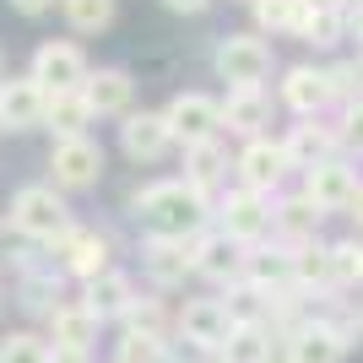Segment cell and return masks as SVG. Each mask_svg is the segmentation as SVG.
<instances>
[{"label": "cell", "mask_w": 363, "mask_h": 363, "mask_svg": "<svg viewBox=\"0 0 363 363\" xmlns=\"http://www.w3.org/2000/svg\"><path fill=\"white\" fill-rule=\"evenodd\" d=\"M49 168H55V184L60 190H87L104 174V147L87 136H60L55 152H49Z\"/></svg>", "instance_id": "3957f363"}, {"label": "cell", "mask_w": 363, "mask_h": 363, "mask_svg": "<svg viewBox=\"0 0 363 363\" xmlns=\"http://www.w3.org/2000/svg\"><path fill=\"white\" fill-rule=\"evenodd\" d=\"M168 6H174V11H201L206 0H168Z\"/></svg>", "instance_id": "60d3db41"}, {"label": "cell", "mask_w": 363, "mask_h": 363, "mask_svg": "<svg viewBox=\"0 0 363 363\" xmlns=\"http://www.w3.org/2000/svg\"><path fill=\"white\" fill-rule=\"evenodd\" d=\"M130 298H136V288H130V277H125V272H98V277H87V293H82V303L98 315V325H104V320H120Z\"/></svg>", "instance_id": "ac0fdd59"}, {"label": "cell", "mask_w": 363, "mask_h": 363, "mask_svg": "<svg viewBox=\"0 0 363 363\" xmlns=\"http://www.w3.org/2000/svg\"><path fill=\"white\" fill-rule=\"evenodd\" d=\"M55 255H60V266L71 277H82V282L108 272V239L92 233V228H65L60 239H55Z\"/></svg>", "instance_id": "8992f818"}, {"label": "cell", "mask_w": 363, "mask_h": 363, "mask_svg": "<svg viewBox=\"0 0 363 363\" xmlns=\"http://www.w3.org/2000/svg\"><path fill=\"white\" fill-rule=\"evenodd\" d=\"M49 363H92L87 347H49Z\"/></svg>", "instance_id": "8d00e7d4"}, {"label": "cell", "mask_w": 363, "mask_h": 363, "mask_svg": "<svg viewBox=\"0 0 363 363\" xmlns=\"http://www.w3.org/2000/svg\"><path fill=\"white\" fill-rule=\"evenodd\" d=\"M65 16L76 33H98L114 22V0H65Z\"/></svg>", "instance_id": "1f68e13d"}, {"label": "cell", "mask_w": 363, "mask_h": 363, "mask_svg": "<svg viewBox=\"0 0 363 363\" xmlns=\"http://www.w3.org/2000/svg\"><path fill=\"white\" fill-rule=\"evenodd\" d=\"M196 272L206 277V282H239L244 277V244L228 239L223 228L217 233H206V239H196Z\"/></svg>", "instance_id": "30bf717a"}, {"label": "cell", "mask_w": 363, "mask_h": 363, "mask_svg": "<svg viewBox=\"0 0 363 363\" xmlns=\"http://www.w3.org/2000/svg\"><path fill=\"white\" fill-rule=\"evenodd\" d=\"M282 342H288V352H293V363H342L347 358V342H342V336L331 331V325H325V320L320 315H309L298 325V331L293 336H282Z\"/></svg>", "instance_id": "7c38bea8"}, {"label": "cell", "mask_w": 363, "mask_h": 363, "mask_svg": "<svg viewBox=\"0 0 363 363\" xmlns=\"http://www.w3.org/2000/svg\"><path fill=\"white\" fill-rule=\"evenodd\" d=\"M260 363H293V352H288V342H282V336H277L272 347H266V358H260Z\"/></svg>", "instance_id": "f35d334b"}, {"label": "cell", "mask_w": 363, "mask_h": 363, "mask_svg": "<svg viewBox=\"0 0 363 363\" xmlns=\"http://www.w3.org/2000/svg\"><path fill=\"white\" fill-rule=\"evenodd\" d=\"M298 11H303V0H255V22H260V28H272V33H282V28L293 33Z\"/></svg>", "instance_id": "e575fe53"}, {"label": "cell", "mask_w": 363, "mask_h": 363, "mask_svg": "<svg viewBox=\"0 0 363 363\" xmlns=\"http://www.w3.org/2000/svg\"><path fill=\"white\" fill-rule=\"evenodd\" d=\"M163 120H168V130H174L179 141H190V147H196V141H212V136H217V125H223V104L201 98V92H179V98L168 104Z\"/></svg>", "instance_id": "5b68a950"}, {"label": "cell", "mask_w": 363, "mask_h": 363, "mask_svg": "<svg viewBox=\"0 0 363 363\" xmlns=\"http://www.w3.org/2000/svg\"><path fill=\"white\" fill-rule=\"evenodd\" d=\"M347 6H358V11H363V0H347Z\"/></svg>", "instance_id": "7bdbcfd3"}, {"label": "cell", "mask_w": 363, "mask_h": 363, "mask_svg": "<svg viewBox=\"0 0 363 363\" xmlns=\"http://www.w3.org/2000/svg\"><path fill=\"white\" fill-rule=\"evenodd\" d=\"M168 347H163V336H141V331H125L120 342V358L114 363H163Z\"/></svg>", "instance_id": "836d02e7"}, {"label": "cell", "mask_w": 363, "mask_h": 363, "mask_svg": "<svg viewBox=\"0 0 363 363\" xmlns=\"http://www.w3.org/2000/svg\"><path fill=\"white\" fill-rule=\"evenodd\" d=\"M266 120H272V104H266V92H260V87H233V98L223 104V125H228V130L255 136Z\"/></svg>", "instance_id": "ffe728a7"}, {"label": "cell", "mask_w": 363, "mask_h": 363, "mask_svg": "<svg viewBox=\"0 0 363 363\" xmlns=\"http://www.w3.org/2000/svg\"><path fill=\"white\" fill-rule=\"evenodd\" d=\"M11 228L16 233H28L38 244H55L71 228V212H65V201L49 190V184H28V190H16L11 201Z\"/></svg>", "instance_id": "7a4b0ae2"}, {"label": "cell", "mask_w": 363, "mask_h": 363, "mask_svg": "<svg viewBox=\"0 0 363 363\" xmlns=\"http://www.w3.org/2000/svg\"><path fill=\"white\" fill-rule=\"evenodd\" d=\"M309 6H320V11H342L347 0H309Z\"/></svg>", "instance_id": "b9f144b4"}, {"label": "cell", "mask_w": 363, "mask_h": 363, "mask_svg": "<svg viewBox=\"0 0 363 363\" xmlns=\"http://www.w3.org/2000/svg\"><path fill=\"white\" fill-rule=\"evenodd\" d=\"M16 11H28V16H38V11H49V6H55V0H11Z\"/></svg>", "instance_id": "ab89813d"}, {"label": "cell", "mask_w": 363, "mask_h": 363, "mask_svg": "<svg viewBox=\"0 0 363 363\" xmlns=\"http://www.w3.org/2000/svg\"><path fill=\"white\" fill-rule=\"evenodd\" d=\"M282 98H288L298 114H315V108L331 98V87H325V71H315V65H293L288 82H282Z\"/></svg>", "instance_id": "484cf974"}, {"label": "cell", "mask_w": 363, "mask_h": 363, "mask_svg": "<svg viewBox=\"0 0 363 363\" xmlns=\"http://www.w3.org/2000/svg\"><path fill=\"white\" fill-rule=\"evenodd\" d=\"M196 272V239H157L147 244V277L157 288H179L184 277Z\"/></svg>", "instance_id": "8fae6325"}, {"label": "cell", "mask_w": 363, "mask_h": 363, "mask_svg": "<svg viewBox=\"0 0 363 363\" xmlns=\"http://www.w3.org/2000/svg\"><path fill=\"white\" fill-rule=\"evenodd\" d=\"M336 147V130H320V125H293V136L282 141V152H288V168H315L325 163Z\"/></svg>", "instance_id": "603a6c76"}, {"label": "cell", "mask_w": 363, "mask_h": 363, "mask_svg": "<svg viewBox=\"0 0 363 363\" xmlns=\"http://www.w3.org/2000/svg\"><path fill=\"white\" fill-rule=\"evenodd\" d=\"M125 331H141V336H168V315L157 298H130L125 303Z\"/></svg>", "instance_id": "f1b7e54d"}, {"label": "cell", "mask_w": 363, "mask_h": 363, "mask_svg": "<svg viewBox=\"0 0 363 363\" xmlns=\"http://www.w3.org/2000/svg\"><path fill=\"white\" fill-rule=\"evenodd\" d=\"M331 288H363V239L331 244Z\"/></svg>", "instance_id": "83f0119b"}, {"label": "cell", "mask_w": 363, "mask_h": 363, "mask_svg": "<svg viewBox=\"0 0 363 363\" xmlns=\"http://www.w3.org/2000/svg\"><path fill=\"white\" fill-rule=\"evenodd\" d=\"M228 320L233 325H266V315H272V293H260L255 282H228V298H223Z\"/></svg>", "instance_id": "d4e9b609"}, {"label": "cell", "mask_w": 363, "mask_h": 363, "mask_svg": "<svg viewBox=\"0 0 363 363\" xmlns=\"http://www.w3.org/2000/svg\"><path fill=\"white\" fill-rule=\"evenodd\" d=\"M266 228H272V206H266L260 190H233V196L223 201V233H228V239L255 244Z\"/></svg>", "instance_id": "9c48e42d"}, {"label": "cell", "mask_w": 363, "mask_h": 363, "mask_svg": "<svg viewBox=\"0 0 363 363\" xmlns=\"http://www.w3.org/2000/svg\"><path fill=\"white\" fill-rule=\"evenodd\" d=\"M49 336H55V347H87L92 336H98V315H92L87 303H55L49 309Z\"/></svg>", "instance_id": "d6986e66"}, {"label": "cell", "mask_w": 363, "mask_h": 363, "mask_svg": "<svg viewBox=\"0 0 363 363\" xmlns=\"http://www.w3.org/2000/svg\"><path fill=\"white\" fill-rule=\"evenodd\" d=\"M244 282H255L260 293H282L293 288V266H288V244H255V250H244Z\"/></svg>", "instance_id": "e0dca14e"}, {"label": "cell", "mask_w": 363, "mask_h": 363, "mask_svg": "<svg viewBox=\"0 0 363 363\" xmlns=\"http://www.w3.org/2000/svg\"><path fill=\"white\" fill-rule=\"evenodd\" d=\"M223 147H217V141H196V147H190V184H196V190H206V184H217L223 179Z\"/></svg>", "instance_id": "4dcf8cb0"}, {"label": "cell", "mask_w": 363, "mask_h": 363, "mask_svg": "<svg viewBox=\"0 0 363 363\" xmlns=\"http://www.w3.org/2000/svg\"><path fill=\"white\" fill-rule=\"evenodd\" d=\"M217 71L233 82V87H260V76L272 71V49L260 44V38H228L223 49H217Z\"/></svg>", "instance_id": "ba28073f"}, {"label": "cell", "mask_w": 363, "mask_h": 363, "mask_svg": "<svg viewBox=\"0 0 363 363\" xmlns=\"http://www.w3.org/2000/svg\"><path fill=\"white\" fill-rule=\"evenodd\" d=\"M33 82L44 92H65V87H82L87 82V60L76 44H44L33 55Z\"/></svg>", "instance_id": "52a82bcc"}, {"label": "cell", "mask_w": 363, "mask_h": 363, "mask_svg": "<svg viewBox=\"0 0 363 363\" xmlns=\"http://www.w3.org/2000/svg\"><path fill=\"white\" fill-rule=\"evenodd\" d=\"M136 217L157 239H196L201 223H206V190H196L190 179L152 184V190L136 196Z\"/></svg>", "instance_id": "6da1fadb"}, {"label": "cell", "mask_w": 363, "mask_h": 363, "mask_svg": "<svg viewBox=\"0 0 363 363\" xmlns=\"http://www.w3.org/2000/svg\"><path fill=\"white\" fill-rule=\"evenodd\" d=\"M336 141H342V147H352V152H363V104L347 108V120L336 125Z\"/></svg>", "instance_id": "d590c367"}, {"label": "cell", "mask_w": 363, "mask_h": 363, "mask_svg": "<svg viewBox=\"0 0 363 363\" xmlns=\"http://www.w3.org/2000/svg\"><path fill=\"white\" fill-rule=\"evenodd\" d=\"M44 120L60 130V136H82L92 120L87 98H82V87H65V92H44Z\"/></svg>", "instance_id": "44dd1931"}, {"label": "cell", "mask_w": 363, "mask_h": 363, "mask_svg": "<svg viewBox=\"0 0 363 363\" xmlns=\"http://www.w3.org/2000/svg\"><path fill=\"white\" fill-rule=\"evenodd\" d=\"M293 33H298L303 44H336V11H320V6H309L303 0V11H298V22H293Z\"/></svg>", "instance_id": "f546056e"}, {"label": "cell", "mask_w": 363, "mask_h": 363, "mask_svg": "<svg viewBox=\"0 0 363 363\" xmlns=\"http://www.w3.org/2000/svg\"><path fill=\"white\" fill-rule=\"evenodd\" d=\"M120 141H125V152H130L136 163H152V157H163V152H168L174 130H168L163 114H130V120L120 125Z\"/></svg>", "instance_id": "2e32d148"}, {"label": "cell", "mask_w": 363, "mask_h": 363, "mask_svg": "<svg viewBox=\"0 0 363 363\" xmlns=\"http://www.w3.org/2000/svg\"><path fill=\"white\" fill-rule=\"evenodd\" d=\"M179 336L190 342L196 352H217L223 347V336L233 331V320H228V309H223V298H190L179 309Z\"/></svg>", "instance_id": "277c9868"}, {"label": "cell", "mask_w": 363, "mask_h": 363, "mask_svg": "<svg viewBox=\"0 0 363 363\" xmlns=\"http://www.w3.org/2000/svg\"><path fill=\"white\" fill-rule=\"evenodd\" d=\"M342 212H347L352 223L363 228V184H352V196H347V206H342Z\"/></svg>", "instance_id": "74e56055"}, {"label": "cell", "mask_w": 363, "mask_h": 363, "mask_svg": "<svg viewBox=\"0 0 363 363\" xmlns=\"http://www.w3.org/2000/svg\"><path fill=\"white\" fill-rule=\"evenodd\" d=\"M309 179H303V196L315 201L320 212H342L347 206V196H352V184H358V174H352L347 163H336V157H325V163H315V168H303Z\"/></svg>", "instance_id": "4fadbf2b"}, {"label": "cell", "mask_w": 363, "mask_h": 363, "mask_svg": "<svg viewBox=\"0 0 363 363\" xmlns=\"http://www.w3.org/2000/svg\"><path fill=\"white\" fill-rule=\"evenodd\" d=\"M82 98H87L92 114H125V104H130V76L125 71H98L82 82Z\"/></svg>", "instance_id": "7402d4cb"}, {"label": "cell", "mask_w": 363, "mask_h": 363, "mask_svg": "<svg viewBox=\"0 0 363 363\" xmlns=\"http://www.w3.org/2000/svg\"><path fill=\"white\" fill-rule=\"evenodd\" d=\"M320 217H325V212H320L309 196H293V201H282V206L272 212V228L282 233V244H298V239H315Z\"/></svg>", "instance_id": "cb8c5ba5"}, {"label": "cell", "mask_w": 363, "mask_h": 363, "mask_svg": "<svg viewBox=\"0 0 363 363\" xmlns=\"http://www.w3.org/2000/svg\"><path fill=\"white\" fill-rule=\"evenodd\" d=\"M0 363H49V342L33 331H11L0 342Z\"/></svg>", "instance_id": "d6a6232c"}, {"label": "cell", "mask_w": 363, "mask_h": 363, "mask_svg": "<svg viewBox=\"0 0 363 363\" xmlns=\"http://www.w3.org/2000/svg\"><path fill=\"white\" fill-rule=\"evenodd\" d=\"M272 342L277 336L266 331V325H233V331L223 336V347H217V363H260Z\"/></svg>", "instance_id": "4316f807"}, {"label": "cell", "mask_w": 363, "mask_h": 363, "mask_svg": "<svg viewBox=\"0 0 363 363\" xmlns=\"http://www.w3.org/2000/svg\"><path fill=\"white\" fill-rule=\"evenodd\" d=\"M33 130L44 125V87L38 82H0V130Z\"/></svg>", "instance_id": "9a60e30c"}, {"label": "cell", "mask_w": 363, "mask_h": 363, "mask_svg": "<svg viewBox=\"0 0 363 363\" xmlns=\"http://www.w3.org/2000/svg\"><path fill=\"white\" fill-rule=\"evenodd\" d=\"M282 174H288V152L277 147V141H250V147L239 152V179H244V190H277L282 184Z\"/></svg>", "instance_id": "5bb4252c"}]
</instances>
